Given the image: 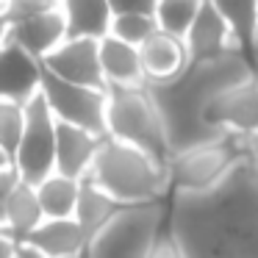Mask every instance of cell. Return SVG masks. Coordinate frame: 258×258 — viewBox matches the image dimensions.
<instances>
[{
  "label": "cell",
  "instance_id": "30bf717a",
  "mask_svg": "<svg viewBox=\"0 0 258 258\" xmlns=\"http://www.w3.org/2000/svg\"><path fill=\"white\" fill-rule=\"evenodd\" d=\"M42 64L64 81L95 86V89H108L106 75H103V67H100V39L67 36L56 50H50L42 58Z\"/></svg>",
  "mask_w": 258,
  "mask_h": 258
},
{
  "label": "cell",
  "instance_id": "4316f807",
  "mask_svg": "<svg viewBox=\"0 0 258 258\" xmlns=\"http://www.w3.org/2000/svg\"><path fill=\"white\" fill-rule=\"evenodd\" d=\"M147 258H183V252H180L178 241H175L172 230H169V225H167V217H164V225L158 228L156 239H153Z\"/></svg>",
  "mask_w": 258,
  "mask_h": 258
},
{
  "label": "cell",
  "instance_id": "2e32d148",
  "mask_svg": "<svg viewBox=\"0 0 258 258\" xmlns=\"http://www.w3.org/2000/svg\"><path fill=\"white\" fill-rule=\"evenodd\" d=\"M139 58H142V70H145V81H167L189 64L183 39L167 34L161 28H156L139 45Z\"/></svg>",
  "mask_w": 258,
  "mask_h": 258
},
{
  "label": "cell",
  "instance_id": "7402d4cb",
  "mask_svg": "<svg viewBox=\"0 0 258 258\" xmlns=\"http://www.w3.org/2000/svg\"><path fill=\"white\" fill-rule=\"evenodd\" d=\"M211 3L233 28V36L239 42L241 53L252 61V56H255V34H258V0H211Z\"/></svg>",
  "mask_w": 258,
  "mask_h": 258
},
{
  "label": "cell",
  "instance_id": "f1b7e54d",
  "mask_svg": "<svg viewBox=\"0 0 258 258\" xmlns=\"http://www.w3.org/2000/svg\"><path fill=\"white\" fill-rule=\"evenodd\" d=\"M108 6H111V14H122V12H150L156 9V3L150 0H108Z\"/></svg>",
  "mask_w": 258,
  "mask_h": 258
},
{
  "label": "cell",
  "instance_id": "e575fe53",
  "mask_svg": "<svg viewBox=\"0 0 258 258\" xmlns=\"http://www.w3.org/2000/svg\"><path fill=\"white\" fill-rule=\"evenodd\" d=\"M9 164H12V161H9V158H6V153L0 150V169H3V167H9Z\"/></svg>",
  "mask_w": 258,
  "mask_h": 258
},
{
  "label": "cell",
  "instance_id": "ba28073f",
  "mask_svg": "<svg viewBox=\"0 0 258 258\" xmlns=\"http://www.w3.org/2000/svg\"><path fill=\"white\" fill-rule=\"evenodd\" d=\"M39 92L45 95V100L56 119L81 125L86 131H95V134L106 136V89L64 81L42 64Z\"/></svg>",
  "mask_w": 258,
  "mask_h": 258
},
{
  "label": "cell",
  "instance_id": "83f0119b",
  "mask_svg": "<svg viewBox=\"0 0 258 258\" xmlns=\"http://www.w3.org/2000/svg\"><path fill=\"white\" fill-rule=\"evenodd\" d=\"M20 180V172L14 169V164L0 169V225H3V206H6V197L12 191V186Z\"/></svg>",
  "mask_w": 258,
  "mask_h": 258
},
{
  "label": "cell",
  "instance_id": "74e56055",
  "mask_svg": "<svg viewBox=\"0 0 258 258\" xmlns=\"http://www.w3.org/2000/svg\"><path fill=\"white\" fill-rule=\"evenodd\" d=\"M150 3H156V0H150Z\"/></svg>",
  "mask_w": 258,
  "mask_h": 258
},
{
  "label": "cell",
  "instance_id": "8992f818",
  "mask_svg": "<svg viewBox=\"0 0 258 258\" xmlns=\"http://www.w3.org/2000/svg\"><path fill=\"white\" fill-rule=\"evenodd\" d=\"M244 158V136L222 134L217 139L191 145L167 158L169 195L172 191H203L225 178Z\"/></svg>",
  "mask_w": 258,
  "mask_h": 258
},
{
  "label": "cell",
  "instance_id": "7c38bea8",
  "mask_svg": "<svg viewBox=\"0 0 258 258\" xmlns=\"http://www.w3.org/2000/svg\"><path fill=\"white\" fill-rule=\"evenodd\" d=\"M42 61L34 58L17 42L6 39L0 45V100L28 103L39 92Z\"/></svg>",
  "mask_w": 258,
  "mask_h": 258
},
{
  "label": "cell",
  "instance_id": "d6986e66",
  "mask_svg": "<svg viewBox=\"0 0 258 258\" xmlns=\"http://www.w3.org/2000/svg\"><path fill=\"white\" fill-rule=\"evenodd\" d=\"M122 206L125 203L114 200V197L108 195L106 189H100L89 175H84V178H81V191H78V203H75L73 217L78 219V225L84 228L86 239H92Z\"/></svg>",
  "mask_w": 258,
  "mask_h": 258
},
{
  "label": "cell",
  "instance_id": "f546056e",
  "mask_svg": "<svg viewBox=\"0 0 258 258\" xmlns=\"http://www.w3.org/2000/svg\"><path fill=\"white\" fill-rule=\"evenodd\" d=\"M244 156H247V164H250L252 175L258 178V131L244 136Z\"/></svg>",
  "mask_w": 258,
  "mask_h": 258
},
{
  "label": "cell",
  "instance_id": "6da1fadb",
  "mask_svg": "<svg viewBox=\"0 0 258 258\" xmlns=\"http://www.w3.org/2000/svg\"><path fill=\"white\" fill-rule=\"evenodd\" d=\"M167 225L183 258H258V178L247 156L203 191H172Z\"/></svg>",
  "mask_w": 258,
  "mask_h": 258
},
{
  "label": "cell",
  "instance_id": "603a6c76",
  "mask_svg": "<svg viewBox=\"0 0 258 258\" xmlns=\"http://www.w3.org/2000/svg\"><path fill=\"white\" fill-rule=\"evenodd\" d=\"M197 9H200V0H156L153 17H156L161 31L183 39V34L189 31Z\"/></svg>",
  "mask_w": 258,
  "mask_h": 258
},
{
  "label": "cell",
  "instance_id": "836d02e7",
  "mask_svg": "<svg viewBox=\"0 0 258 258\" xmlns=\"http://www.w3.org/2000/svg\"><path fill=\"white\" fill-rule=\"evenodd\" d=\"M252 73H255V78H258V45H255V56H252Z\"/></svg>",
  "mask_w": 258,
  "mask_h": 258
},
{
  "label": "cell",
  "instance_id": "ffe728a7",
  "mask_svg": "<svg viewBox=\"0 0 258 258\" xmlns=\"http://www.w3.org/2000/svg\"><path fill=\"white\" fill-rule=\"evenodd\" d=\"M67 20V36H89L103 39L111 28V6L108 0H61Z\"/></svg>",
  "mask_w": 258,
  "mask_h": 258
},
{
  "label": "cell",
  "instance_id": "d4e9b609",
  "mask_svg": "<svg viewBox=\"0 0 258 258\" xmlns=\"http://www.w3.org/2000/svg\"><path fill=\"white\" fill-rule=\"evenodd\" d=\"M23 122H25V106L14 100H0V150L14 164L20 136H23Z\"/></svg>",
  "mask_w": 258,
  "mask_h": 258
},
{
  "label": "cell",
  "instance_id": "1f68e13d",
  "mask_svg": "<svg viewBox=\"0 0 258 258\" xmlns=\"http://www.w3.org/2000/svg\"><path fill=\"white\" fill-rule=\"evenodd\" d=\"M17 258H47V255H42L39 250H34V247H28V244H20L17 247Z\"/></svg>",
  "mask_w": 258,
  "mask_h": 258
},
{
  "label": "cell",
  "instance_id": "cb8c5ba5",
  "mask_svg": "<svg viewBox=\"0 0 258 258\" xmlns=\"http://www.w3.org/2000/svg\"><path fill=\"white\" fill-rule=\"evenodd\" d=\"M156 28H158V23L150 12H122V14H114L111 17L108 34H114L117 39L131 42V45L139 47Z\"/></svg>",
  "mask_w": 258,
  "mask_h": 258
},
{
  "label": "cell",
  "instance_id": "9c48e42d",
  "mask_svg": "<svg viewBox=\"0 0 258 258\" xmlns=\"http://www.w3.org/2000/svg\"><path fill=\"white\" fill-rule=\"evenodd\" d=\"M203 119L219 134L250 136L258 131V78L250 73L222 86L203 108Z\"/></svg>",
  "mask_w": 258,
  "mask_h": 258
},
{
  "label": "cell",
  "instance_id": "d590c367",
  "mask_svg": "<svg viewBox=\"0 0 258 258\" xmlns=\"http://www.w3.org/2000/svg\"><path fill=\"white\" fill-rule=\"evenodd\" d=\"M255 45H258V34H255Z\"/></svg>",
  "mask_w": 258,
  "mask_h": 258
},
{
  "label": "cell",
  "instance_id": "8fae6325",
  "mask_svg": "<svg viewBox=\"0 0 258 258\" xmlns=\"http://www.w3.org/2000/svg\"><path fill=\"white\" fill-rule=\"evenodd\" d=\"M183 45L189 53V61H203V58H217L228 50H236L239 42H236L228 20L219 14V9L211 0H200V9L191 20L189 31L183 34Z\"/></svg>",
  "mask_w": 258,
  "mask_h": 258
},
{
  "label": "cell",
  "instance_id": "ac0fdd59",
  "mask_svg": "<svg viewBox=\"0 0 258 258\" xmlns=\"http://www.w3.org/2000/svg\"><path fill=\"white\" fill-rule=\"evenodd\" d=\"M42 219H45V214H42L39 197H36V186L20 178L12 186V191L6 197V206H3V228L17 241H23Z\"/></svg>",
  "mask_w": 258,
  "mask_h": 258
},
{
  "label": "cell",
  "instance_id": "44dd1931",
  "mask_svg": "<svg viewBox=\"0 0 258 258\" xmlns=\"http://www.w3.org/2000/svg\"><path fill=\"white\" fill-rule=\"evenodd\" d=\"M34 186L45 217H73L75 214V203H78V191H81L78 178H70V175H61L53 169L50 175H45Z\"/></svg>",
  "mask_w": 258,
  "mask_h": 258
},
{
  "label": "cell",
  "instance_id": "5bb4252c",
  "mask_svg": "<svg viewBox=\"0 0 258 258\" xmlns=\"http://www.w3.org/2000/svg\"><path fill=\"white\" fill-rule=\"evenodd\" d=\"M100 139L103 136L95 131L56 119V172L81 180L95 161Z\"/></svg>",
  "mask_w": 258,
  "mask_h": 258
},
{
  "label": "cell",
  "instance_id": "4dcf8cb0",
  "mask_svg": "<svg viewBox=\"0 0 258 258\" xmlns=\"http://www.w3.org/2000/svg\"><path fill=\"white\" fill-rule=\"evenodd\" d=\"M17 247L20 241L0 225V258H17Z\"/></svg>",
  "mask_w": 258,
  "mask_h": 258
},
{
  "label": "cell",
  "instance_id": "52a82bcc",
  "mask_svg": "<svg viewBox=\"0 0 258 258\" xmlns=\"http://www.w3.org/2000/svg\"><path fill=\"white\" fill-rule=\"evenodd\" d=\"M14 169L28 183H39L56 169V117L42 92L25 103V122L14 153Z\"/></svg>",
  "mask_w": 258,
  "mask_h": 258
},
{
  "label": "cell",
  "instance_id": "e0dca14e",
  "mask_svg": "<svg viewBox=\"0 0 258 258\" xmlns=\"http://www.w3.org/2000/svg\"><path fill=\"white\" fill-rule=\"evenodd\" d=\"M100 67L108 86H134L145 84L139 47L131 42L117 39L114 34H106L100 39Z\"/></svg>",
  "mask_w": 258,
  "mask_h": 258
},
{
  "label": "cell",
  "instance_id": "5b68a950",
  "mask_svg": "<svg viewBox=\"0 0 258 258\" xmlns=\"http://www.w3.org/2000/svg\"><path fill=\"white\" fill-rule=\"evenodd\" d=\"M167 217V200L122 206L84 250V258H147Z\"/></svg>",
  "mask_w": 258,
  "mask_h": 258
},
{
  "label": "cell",
  "instance_id": "484cf974",
  "mask_svg": "<svg viewBox=\"0 0 258 258\" xmlns=\"http://www.w3.org/2000/svg\"><path fill=\"white\" fill-rule=\"evenodd\" d=\"M58 6H61V0H3V14H6L9 25H14L36 17V14L53 12Z\"/></svg>",
  "mask_w": 258,
  "mask_h": 258
},
{
  "label": "cell",
  "instance_id": "3957f363",
  "mask_svg": "<svg viewBox=\"0 0 258 258\" xmlns=\"http://www.w3.org/2000/svg\"><path fill=\"white\" fill-rule=\"evenodd\" d=\"M89 175L100 189H106L114 200L134 206V203H153L169 197L167 164L153 158L139 147L119 142L114 136H103L95 153Z\"/></svg>",
  "mask_w": 258,
  "mask_h": 258
},
{
  "label": "cell",
  "instance_id": "d6a6232c",
  "mask_svg": "<svg viewBox=\"0 0 258 258\" xmlns=\"http://www.w3.org/2000/svg\"><path fill=\"white\" fill-rule=\"evenodd\" d=\"M9 28H12V25H9L6 14H3V6H0V45L6 42V36H9Z\"/></svg>",
  "mask_w": 258,
  "mask_h": 258
},
{
  "label": "cell",
  "instance_id": "8d00e7d4",
  "mask_svg": "<svg viewBox=\"0 0 258 258\" xmlns=\"http://www.w3.org/2000/svg\"><path fill=\"white\" fill-rule=\"evenodd\" d=\"M0 6H3V0H0Z\"/></svg>",
  "mask_w": 258,
  "mask_h": 258
},
{
  "label": "cell",
  "instance_id": "277c9868",
  "mask_svg": "<svg viewBox=\"0 0 258 258\" xmlns=\"http://www.w3.org/2000/svg\"><path fill=\"white\" fill-rule=\"evenodd\" d=\"M106 136L150 153L161 164L169 158L161 114L145 84L108 86L106 89Z\"/></svg>",
  "mask_w": 258,
  "mask_h": 258
},
{
  "label": "cell",
  "instance_id": "7a4b0ae2",
  "mask_svg": "<svg viewBox=\"0 0 258 258\" xmlns=\"http://www.w3.org/2000/svg\"><path fill=\"white\" fill-rule=\"evenodd\" d=\"M250 73L252 61L236 47L217 58L189 61L178 75L167 81H145L147 92L153 95L156 108L161 114L169 156L191 145L222 136L203 119V108L222 86L247 78Z\"/></svg>",
  "mask_w": 258,
  "mask_h": 258
},
{
  "label": "cell",
  "instance_id": "9a60e30c",
  "mask_svg": "<svg viewBox=\"0 0 258 258\" xmlns=\"http://www.w3.org/2000/svg\"><path fill=\"white\" fill-rule=\"evenodd\" d=\"M6 39L17 42L23 50H28L34 58H45L50 50H56L64 39H67V20H64L61 6L53 9V12L36 14L31 20H23V23H14L9 28Z\"/></svg>",
  "mask_w": 258,
  "mask_h": 258
},
{
  "label": "cell",
  "instance_id": "4fadbf2b",
  "mask_svg": "<svg viewBox=\"0 0 258 258\" xmlns=\"http://www.w3.org/2000/svg\"><path fill=\"white\" fill-rule=\"evenodd\" d=\"M20 244H28L47 258H70L81 255L89 244L84 228L75 217H45Z\"/></svg>",
  "mask_w": 258,
  "mask_h": 258
}]
</instances>
